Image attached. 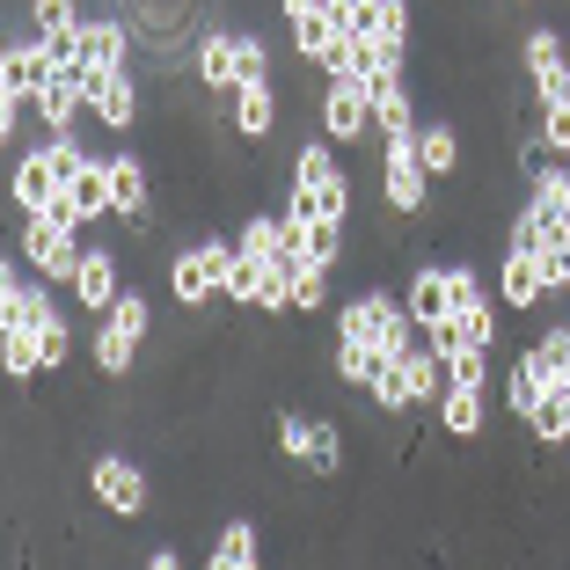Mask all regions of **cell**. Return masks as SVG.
Wrapping results in <instances>:
<instances>
[{"instance_id": "cell-1", "label": "cell", "mask_w": 570, "mask_h": 570, "mask_svg": "<svg viewBox=\"0 0 570 570\" xmlns=\"http://www.w3.org/2000/svg\"><path fill=\"white\" fill-rule=\"evenodd\" d=\"M336 336H366V344H381V358H403V352L424 344L410 307L395 301V293H381V285H366V293H352V301L336 307Z\"/></svg>"}, {"instance_id": "cell-2", "label": "cell", "mask_w": 570, "mask_h": 570, "mask_svg": "<svg viewBox=\"0 0 570 570\" xmlns=\"http://www.w3.org/2000/svg\"><path fill=\"white\" fill-rule=\"evenodd\" d=\"M88 154H81V139L73 132H45V147H30L16 161V176H8V198L22 205V213H45L59 190L73 184V168H81Z\"/></svg>"}, {"instance_id": "cell-3", "label": "cell", "mask_w": 570, "mask_h": 570, "mask_svg": "<svg viewBox=\"0 0 570 570\" xmlns=\"http://www.w3.org/2000/svg\"><path fill=\"white\" fill-rule=\"evenodd\" d=\"M235 235H205V242H190V249H176L168 256V285H176V301L198 315L205 301H219L227 293V278H235Z\"/></svg>"}, {"instance_id": "cell-4", "label": "cell", "mask_w": 570, "mask_h": 570, "mask_svg": "<svg viewBox=\"0 0 570 570\" xmlns=\"http://www.w3.org/2000/svg\"><path fill=\"white\" fill-rule=\"evenodd\" d=\"M147 330H154V307H147V293H132L125 285L118 301H110V315H102V330H96V373H110V381H125V373L139 366V344H147Z\"/></svg>"}, {"instance_id": "cell-5", "label": "cell", "mask_w": 570, "mask_h": 570, "mask_svg": "<svg viewBox=\"0 0 570 570\" xmlns=\"http://www.w3.org/2000/svg\"><path fill=\"white\" fill-rule=\"evenodd\" d=\"M88 227H73V219H59V213H22V256H30V271L37 278H51V285H73V271H81V256H88Z\"/></svg>"}, {"instance_id": "cell-6", "label": "cell", "mask_w": 570, "mask_h": 570, "mask_svg": "<svg viewBox=\"0 0 570 570\" xmlns=\"http://www.w3.org/2000/svg\"><path fill=\"white\" fill-rule=\"evenodd\" d=\"M293 190H301L322 219H352V176L336 168V139L330 132H322V139L307 132V147L293 154Z\"/></svg>"}, {"instance_id": "cell-7", "label": "cell", "mask_w": 570, "mask_h": 570, "mask_svg": "<svg viewBox=\"0 0 570 570\" xmlns=\"http://www.w3.org/2000/svg\"><path fill=\"white\" fill-rule=\"evenodd\" d=\"M432 168H424V154H417V132L410 139H381V198L395 205V213H424L432 205Z\"/></svg>"}, {"instance_id": "cell-8", "label": "cell", "mask_w": 570, "mask_h": 570, "mask_svg": "<svg viewBox=\"0 0 570 570\" xmlns=\"http://www.w3.org/2000/svg\"><path fill=\"white\" fill-rule=\"evenodd\" d=\"M88 490H96V504H102V512H118V520H139V512L154 504L147 469L125 461V453H96V461H88Z\"/></svg>"}, {"instance_id": "cell-9", "label": "cell", "mask_w": 570, "mask_h": 570, "mask_svg": "<svg viewBox=\"0 0 570 570\" xmlns=\"http://www.w3.org/2000/svg\"><path fill=\"white\" fill-rule=\"evenodd\" d=\"M322 132L336 147H352V139L373 132V81L366 73H330V88H322Z\"/></svg>"}, {"instance_id": "cell-10", "label": "cell", "mask_w": 570, "mask_h": 570, "mask_svg": "<svg viewBox=\"0 0 570 570\" xmlns=\"http://www.w3.org/2000/svg\"><path fill=\"white\" fill-rule=\"evenodd\" d=\"M556 285H549V264H541L534 249H512L504 242V256H498V307H512V315H527V307H541Z\"/></svg>"}, {"instance_id": "cell-11", "label": "cell", "mask_w": 570, "mask_h": 570, "mask_svg": "<svg viewBox=\"0 0 570 570\" xmlns=\"http://www.w3.org/2000/svg\"><path fill=\"white\" fill-rule=\"evenodd\" d=\"M45 213H59V219H73V227H96V219H110V168L88 154L81 168H73V184L59 190V198L45 205Z\"/></svg>"}, {"instance_id": "cell-12", "label": "cell", "mask_w": 570, "mask_h": 570, "mask_svg": "<svg viewBox=\"0 0 570 570\" xmlns=\"http://www.w3.org/2000/svg\"><path fill=\"white\" fill-rule=\"evenodd\" d=\"M520 59H527V81H534V102L570 96V51H563V37H556L549 22H541V30H527Z\"/></svg>"}, {"instance_id": "cell-13", "label": "cell", "mask_w": 570, "mask_h": 570, "mask_svg": "<svg viewBox=\"0 0 570 570\" xmlns=\"http://www.w3.org/2000/svg\"><path fill=\"white\" fill-rule=\"evenodd\" d=\"M81 73H88V67H81ZM88 110H96L110 132H132L139 110H147V96H139L132 67H125V73H88Z\"/></svg>"}, {"instance_id": "cell-14", "label": "cell", "mask_w": 570, "mask_h": 570, "mask_svg": "<svg viewBox=\"0 0 570 570\" xmlns=\"http://www.w3.org/2000/svg\"><path fill=\"white\" fill-rule=\"evenodd\" d=\"M30 110H37V125H45V132H73V125H81V110H88V73L81 67H59L45 88H37Z\"/></svg>"}, {"instance_id": "cell-15", "label": "cell", "mask_w": 570, "mask_h": 570, "mask_svg": "<svg viewBox=\"0 0 570 570\" xmlns=\"http://www.w3.org/2000/svg\"><path fill=\"white\" fill-rule=\"evenodd\" d=\"M198 88L205 96L242 88V30H198Z\"/></svg>"}, {"instance_id": "cell-16", "label": "cell", "mask_w": 570, "mask_h": 570, "mask_svg": "<svg viewBox=\"0 0 570 570\" xmlns=\"http://www.w3.org/2000/svg\"><path fill=\"white\" fill-rule=\"evenodd\" d=\"M51 73H59V59H51V45H45L37 30L22 37V45L0 51V88H8V96H30V102H37V88H45Z\"/></svg>"}, {"instance_id": "cell-17", "label": "cell", "mask_w": 570, "mask_h": 570, "mask_svg": "<svg viewBox=\"0 0 570 570\" xmlns=\"http://www.w3.org/2000/svg\"><path fill=\"white\" fill-rule=\"evenodd\" d=\"M81 67L88 73H125L132 67V30L118 16H81Z\"/></svg>"}, {"instance_id": "cell-18", "label": "cell", "mask_w": 570, "mask_h": 570, "mask_svg": "<svg viewBox=\"0 0 570 570\" xmlns=\"http://www.w3.org/2000/svg\"><path fill=\"white\" fill-rule=\"evenodd\" d=\"M125 293L118 278V249H102V242H88L81 271H73V301H81V315H110V301Z\"/></svg>"}, {"instance_id": "cell-19", "label": "cell", "mask_w": 570, "mask_h": 570, "mask_svg": "<svg viewBox=\"0 0 570 570\" xmlns=\"http://www.w3.org/2000/svg\"><path fill=\"white\" fill-rule=\"evenodd\" d=\"M102 168H110V219H125V227H147V161L139 154H102Z\"/></svg>"}, {"instance_id": "cell-20", "label": "cell", "mask_w": 570, "mask_h": 570, "mask_svg": "<svg viewBox=\"0 0 570 570\" xmlns=\"http://www.w3.org/2000/svg\"><path fill=\"white\" fill-rule=\"evenodd\" d=\"M417 96H410V81L403 73H381V81H373V132L381 139H410L417 132Z\"/></svg>"}, {"instance_id": "cell-21", "label": "cell", "mask_w": 570, "mask_h": 570, "mask_svg": "<svg viewBox=\"0 0 570 570\" xmlns=\"http://www.w3.org/2000/svg\"><path fill=\"white\" fill-rule=\"evenodd\" d=\"M504 242H512V249H534V256H556V249L570 242V213H549L541 198H527V205H520V219H512V235H504Z\"/></svg>"}, {"instance_id": "cell-22", "label": "cell", "mask_w": 570, "mask_h": 570, "mask_svg": "<svg viewBox=\"0 0 570 570\" xmlns=\"http://www.w3.org/2000/svg\"><path fill=\"white\" fill-rule=\"evenodd\" d=\"M235 132L264 154V139L278 132V88H271V81H242L235 88Z\"/></svg>"}, {"instance_id": "cell-23", "label": "cell", "mask_w": 570, "mask_h": 570, "mask_svg": "<svg viewBox=\"0 0 570 570\" xmlns=\"http://www.w3.org/2000/svg\"><path fill=\"white\" fill-rule=\"evenodd\" d=\"M403 307H410V322H417V330H432V322H446V315H453V278H446V264H424L417 278H410Z\"/></svg>"}, {"instance_id": "cell-24", "label": "cell", "mask_w": 570, "mask_h": 570, "mask_svg": "<svg viewBox=\"0 0 570 570\" xmlns=\"http://www.w3.org/2000/svg\"><path fill=\"white\" fill-rule=\"evenodd\" d=\"M541 403H549V373L534 366V352H520V358H512V373H504V410H512L520 424H534Z\"/></svg>"}, {"instance_id": "cell-25", "label": "cell", "mask_w": 570, "mask_h": 570, "mask_svg": "<svg viewBox=\"0 0 570 570\" xmlns=\"http://www.w3.org/2000/svg\"><path fill=\"white\" fill-rule=\"evenodd\" d=\"M439 432L446 439H475L490 424V410H483V387H461V381H446V395H439Z\"/></svg>"}, {"instance_id": "cell-26", "label": "cell", "mask_w": 570, "mask_h": 570, "mask_svg": "<svg viewBox=\"0 0 570 570\" xmlns=\"http://www.w3.org/2000/svg\"><path fill=\"white\" fill-rule=\"evenodd\" d=\"M205 563H213V570H256V563H264V534H256V520H227L219 541L205 549Z\"/></svg>"}, {"instance_id": "cell-27", "label": "cell", "mask_w": 570, "mask_h": 570, "mask_svg": "<svg viewBox=\"0 0 570 570\" xmlns=\"http://www.w3.org/2000/svg\"><path fill=\"white\" fill-rule=\"evenodd\" d=\"M0 358H8L16 381H37V373H45V336H37V322H0Z\"/></svg>"}, {"instance_id": "cell-28", "label": "cell", "mask_w": 570, "mask_h": 570, "mask_svg": "<svg viewBox=\"0 0 570 570\" xmlns=\"http://www.w3.org/2000/svg\"><path fill=\"white\" fill-rule=\"evenodd\" d=\"M322 424H330V417H307V410H278V453H285V461H301V469H315Z\"/></svg>"}, {"instance_id": "cell-29", "label": "cell", "mask_w": 570, "mask_h": 570, "mask_svg": "<svg viewBox=\"0 0 570 570\" xmlns=\"http://www.w3.org/2000/svg\"><path fill=\"white\" fill-rule=\"evenodd\" d=\"M381 344H366V336H336V381L344 387H373L381 381Z\"/></svg>"}, {"instance_id": "cell-30", "label": "cell", "mask_w": 570, "mask_h": 570, "mask_svg": "<svg viewBox=\"0 0 570 570\" xmlns=\"http://www.w3.org/2000/svg\"><path fill=\"white\" fill-rule=\"evenodd\" d=\"M235 249H242V256H256V264L285 256V219H278V213H249V219L235 227Z\"/></svg>"}, {"instance_id": "cell-31", "label": "cell", "mask_w": 570, "mask_h": 570, "mask_svg": "<svg viewBox=\"0 0 570 570\" xmlns=\"http://www.w3.org/2000/svg\"><path fill=\"white\" fill-rule=\"evenodd\" d=\"M336 45H344V30H336L330 16H307V22H293V51H301L307 67H322V73H330Z\"/></svg>"}, {"instance_id": "cell-32", "label": "cell", "mask_w": 570, "mask_h": 570, "mask_svg": "<svg viewBox=\"0 0 570 570\" xmlns=\"http://www.w3.org/2000/svg\"><path fill=\"white\" fill-rule=\"evenodd\" d=\"M527 352H534V366L549 373V387H570V330H563V322H549Z\"/></svg>"}, {"instance_id": "cell-33", "label": "cell", "mask_w": 570, "mask_h": 570, "mask_svg": "<svg viewBox=\"0 0 570 570\" xmlns=\"http://www.w3.org/2000/svg\"><path fill=\"white\" fill-rule=\"evenodd\" d=\"M417 154H424L432 176H453V168H461V132H453V125H417Z\"/></svg>"}, {"instance_id": "cell-34", "label": "cell", "mask_w": 570, "mask_h": 570, "mask_svg": "<svg viewBox=\"0 0 570 570\" xmlns=\"http://www.w3.org/2000/svg\"><path fill=\"white\" fill-rule=\"evenodd\" d=\"M330 307V264H293V315H322Z\"/></svg>"}, {"instance_id": "cell-35", "label": "cell", "mask_w": 570, "mask_h": 570, "mask_svg": "<svg viewBox=\"0 0 570 570\" xmlns=\"http://www.w3.org/2000/svg\"><path fill=\"white\" fill-rule=\"evenodd\" d=\"M366 30L381 37V45L410 51V0H366Z\"/></svg>"}, {"instance_id": "cell-36", "label": "cell", "mask_w": 570, "mask_h": 570, "mask_svg": "<svg viewBox=\"0 0 570 570\" xmlns=\"http://www.w3.org/2000/svg\"><path fill=\"white\" fill-rule=\"evenodd\" d=\"M446 381L490 387V344H453V352H446Z\"/></svg>"}, {"instance_id": "cell-37", "label": "cell", "mask_w": 570, "mask_h": 570, "mask_svg": "<svg viewBox=\"0 0 570 570\" xmlns=\"http://www.w3.org/2000/svg\"><path fill=\"white\" fill-rule=\"evenodd\" d=\"M527 432L549 439V446H570V387H549V403H541V417Z\"/></svg>"}, {"instance_id": "cell-38", "label": "cell", "mask_w": 570, "mask_h": 570, "mask_svg": "<svg viewBox=\"0 0 570 570\" xmlns=\"http://www.w3.org/2000/svg\"><path fill=\"white\" fill-rule=\"evenodd\" d=\"M30 22H37V37H67V30H81V0H30Z\"/></svg>"}, {"instance_id": "cell-39", "label": "cell", "mask_w": 570, "mask_h": 570, "mask_svg": "<svg viewBox=\"0 0 570 570\" xmlns=\"http://www.w3.org/2000/svg\"><path fill=\"white\" fill-rule=\"evenodd\" d=\"M37 336H45V373H59V366L73 358V322L59 315V307H51V315L37 322Z\"/></svg>"}, {"instance_id": "cell-40", "label": "cell", "mask_w": 570, "mask_h": 570, "mask_svg": "<svg viewBox=\"0 0 570 570\" xmlns=\"http://www.w3.org/2000/svg\"><path fill=\"white\" fill-rule=\"evenodd\" d=\"M541 139H549V154H556V161H570V96L541 102Z\"/></svg>"}, {"instance_id": "cell-41", "label": "cell", "mask_w": 570, "mask_h": 570, "mask_svg": "<svg viewBox=\"0 0 570 570\" xmlns=\"http://www.w3.org/2000/svg\"><path fill=\"white\" fill-rule=\"evenodd\" d=\"M453 336H461V344H498V315H490V301L483 307H453Z\"/></svg>"}, {"instance_id": "cell-42", "label": "cell", "mask_w": 570, "mask_h": 570, "mask_svg": "<svg viewBox=\"0 0 570 570\" xmlns=\"http://www.w3.org/2000/svg\"><path fill=\"white\" fill-rule=\"evenodd\" d=\"M446 278H453V307H483L490 301V285H483L475 264H446Z\"/></svg>"}, {"instance_id": "cell-43", "label": "cell", "mask_w": 570, "mask_h": 570, "mask_svg": "<svg viewBox=\"0 0 570 570\" xmlns=\"http://www.w3.org/2000/svg\"><path fill=\"white\" fill-rule=\"evenodd\" d=\"M242 81H271V45H264V30H242Z\"/></svg>"}, {"instance_id": "cell-44", "label": "cell", "mask_w": 570, "mask_h": 570, "mask_svg": "<svg viewBox=\"0 0 570 570\" xmlns=\"http://www.w3.org/2000/svg\"><path fill=\"white\" fill-rule=\"evenodd\" d=\"M22 110H30V96H8V88H0V139L22 132Z\"/></svg>"}, {"instance_id": "cell-45", "label": "cell", "mask_w": 570, "mask_h": 570, "mask_svg": "<svg viewBox=\"0 0 570 570\" xmlns=\"http://www.w3.org/2000/svg\"><path fill=\"white\" fill-rule=\"evenodd\" d=\"M278 16L285 22H307V16H322V0H278Z\"/></svg>"}]
</instances>
